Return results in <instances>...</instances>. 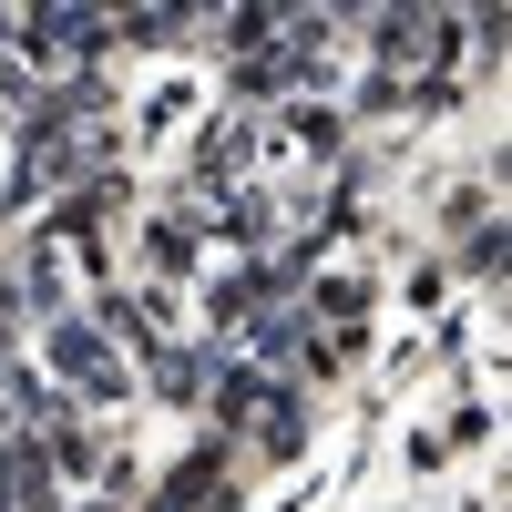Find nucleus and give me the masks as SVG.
<instances>
[{"label":"nucleus","mask_w":512,"mask_h":512,"mask_svg":"<svg viewBox=\"0 0 512 512\" xmlns=\"http://www.w3.org/2000/svg\"><path fill=\"white\" fill-rule=\"evenodd\" d=\"M41 390L82 400V410H123L134 400V359H123L82 308H62V318H41Z\"/></svg>","instance_id":"obj_1"},{"label":"nucleus","mask_w":512,"mask_h":512,"mask_svg":"<svg viewBox=\"0 0 512 512\" xmlns=\"http://www.w3.org/2000/svg\"><path fill=\"white\" fill-rule=\"evenodd\" d=\"M144 390L164 410H205V390H216V338H195V349H154V379Z\"/></svg>","instance_id":"obj_2"}]
</instances>
